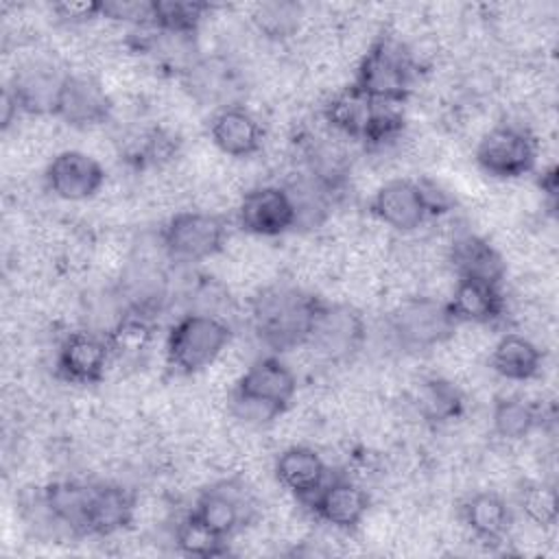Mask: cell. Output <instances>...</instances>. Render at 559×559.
<instances>
[{
  "label": "cell",
  "instance_id": "32",
  "mask_svg": "<svg viewBox=\"0 0 559 559\" xmlns=\"http://www.w3.org/2000/svg\"><path fill=\"white\" fill-rule=\"evenodd\" d=\"M520 507L524 515L537 526H552L559 513V500L552 485L531 483L520 493Z\"/></svg>",
  "mask_w": 559,
  "mask_h": 559
},
{
  "label": "cell",
  "instance_id": "15",
  "mask_svg": "<svg viewBox=\"0 0 559 559\" xmlns=\"http://www.w3.org/2000/svg\"><path fill=\"white\" fill-rule=\"evenodd\" d=\"M210 138L221 153L238 159L251 157L262 148V127L258 118L234 105L214 114L210 122Z\"/></svg>",
  "mask_w": 559,
  "mask_h": 559
},
{
  "label": "cell",
  "instance_id": "23",
  "mask_svg": "<svg viewBox=\"0 0 559 559\" xmlns=\"http://www.w3.org/2000/svg\"><path fill=\"white\" fill-rule=\"evenodd\" d=\"M489 362L498 376L507 380L524 382L539 373L542 352L531 338L522 334H504L496 343Z\"/></svg>",
  "mask_w": 559,
  "mask_h": 559
},
{
  "label": "cell",
  "instance_id": "33",
  "mask_svg": "<svg viewBox=\"0 0 559 559\" xmlns=\"http://www.w3.org/2000/svg\"><path fill=\"white\" fill-rule=\"evenodd\" d=\"M52 11L63 22L81 24V22L103 15V2H57V4H52Z\"/></svg>",
  "mask_w": 559,
  "mask_h": 559
},
{
  "label": "cell",
  "instance_id": "18",
  "mask_svg": "<svg viewBox=\"0 0 559 559\" xmlns=\"http://www.w3.org/2000/svg\"><path fill=\"white\" fill-rule=\"evenodd\" d=\"M450 262L459 280H480L498 286L507 271L502 255L476 234H461L454 238L450 247Z\"/></svg>",
  "mask_w": 559,
  "mask_h": 559
},
{
  "label": "cell",
  "instance_id": "26",
  "mask_svg": "<svg viewBox=\"0 0 559 559\" xmlns=\"http://www.w3.org/2000/svg\"><path fill=\"white\" fill-rule=\"evenodd\" d=\"M151 341H153V325L142 312H135V310L122 314L107 334L111 358H118L124 362L140 360L148 352Z\"/></svg>",
  "mask_w": 559,
  "mask_h": 559
},
{
  "label": "cell",
  "instance_id": "11",
  "mask_svg": "<svg viewBox=\"0 0 559 559\" xmlns=\"http://www.w3.org/2000/svg\"><path fill=\"white\" fill-rule=\"evenodd\" d=\"M111 98L105 87L85 74H66L55 100L52 116L70 127H94L109 118Z\"/></svg>",
  "mask_w": 559,
  "mask_h": 559
},
{
  "label": "cell",
  "instance_id": "8",
  "mask_svg": "<svg viewBox=\"0 0 559 559\" xmlns=\"http://www.w3.org/2000/svg\"><path fill=\"white\" fill-rule=\"evenodd\" d=\"M537 142L518 124H498L476 146V164L491 177L513 179L535 166Z\"/></svg>",
  "mask_w": 559,
  "mask_h": 559
},
{
  "label": "cell",
  "instance_id": "2",
  "mask_svg": "<svg viewBox=\"0 0 559 559\" xmlns=\"http://www.w3.org/2000/svg\"><path fill=\"white\" fill-rule=\"evenodd\" d=\"M295 391L293 369L277 356H264L240 376L231 395V411L245 424H266L286 411Z\"/></svg>",
  "mask_w": 559,
  "mask_h": 559
},
{
  "label": "cell",
  "instance_id": "1",
  "mask_svg": "<svg viewBox=\"0 0 559 559\" xmlns=\"http://www.w3.org/2000/svg\"><path fill=\"white\" fill-rule=\"evenodd\" d=\"M321 299L288 286L275 284L258 293L251 304V325L255 336L273 352H288L306 345L312 317Z\"/></svg>",
  "mask_w": 559,
  "mask_h": 559
},
{
  "label": "cell",
  "instance_id": "4",
  "mask_svg": "<svg viewBox=\"0 0 559 559\" xmlns=\"http://www.w3.org/2000/svg\"><path fill=\"white\" fill-rule=\"evenodd\" d=\"M231 338L229 325L214 314L188 312L168 332L166 358L177 373H197L210 367Z\"/></svg>",
  "mask_w": 559,
  "mask_h": 559
},
{
  "label": "cell",
  "instance_id": "31",
  "mask_svg": "<svg viewBox=\"0 0 559 559\" xmlns=\"http://www.w3.org/2000/svg\"><path fill=\"white\" fill-rule=\"evenodd\" d=\"M301 7L297 2H264L255 11V24L260 33L271 39H284L299 26Z\"/></svg>",
  "mask_w": 559,
  "mask_h": 559
},
{
  "label": "cell",
  "instance_id": "34",
  "mask_svg": "<svg viewBox=\"0 0 559 559\" xmlns=\"http://www.w3.org/2000/svg\"><path fill=\"white\" fill-rule=\"evenodd\" d=\"M20 114V105L13 98V94L4 87L2 92V129H9V124L13 122V118Z\"/></svg>",
  "mask_w": 559,
  "mask_h": 559
},
{
  "label": "cell",
  "instance_id": "29",
  "mask_svg": "<svg viewBox=\"0 0 559 559\" xmlns=\"http://www.w3.org/2000/svg\"><path fill=\"white\" fill-rule=\"evenodd\" d=\"M225 537L210 528L201 518L190 513L175 528V544L183 555L190 557H218L225 555Z\"/></svg>",
  "mask_w": 559,
  "mask_h": 559
},
{
  "label": "cell",
  "instance_id": "5",
  "mask_svg": "<svg viewBox=\"0 0 559 559\" xmlns=\"http://www.w3.org/2000/svg\"><path fill=\"white\" fill-rule=\"evenodd\" d=\"M391 334L404 349H430L445 343L456 321L448 308V301L432 297H411L402 301L391 319Z\"/></svg>",
  "mask_w": 559,
  "mask_h": 559
},
{
  "label": "cell",
  "instance_id": "10",
  "mask_svg": "<svg viewBox=\"0 0 559 559\" xmlns=\"http://www.w3.org/2000/svg\"><path fill=\"white\" fill-rule=\"evenodd\" d=\"M242 231L253 236H282L297 227V214L286 188L258 186L249 190L236 210Z\"/></svg>",
  "mask_w": 559,
  "mask_h": 559
},
{
  "label": "cell",
  "instance_id": "14",
  "mask_svg": "<svg viewBox=\"0 0 559 559\" xmlns=\"http://www.w3.org/2000/svg\"><path fill=\"white\" fill-rule=\"evenodd\" d=\"M312 511L325 524L338 531L356 528L369 511V496L352 480H325L323 487L308 500Z\"/></svg>",
  "mask_w": 559,
  "mask_h": 559
},
{
  "label": "cell",
  "instance_id": "6",
  "mask_svg": "<svg viewBox=\"0 0 559 559\" xmlns=\"http://www.w3.org/2000/svg\"><path fill=\"white\" fill-rule=\"evenodd\" d=\"M225 223L210 212L186 210L170 216L162 229V247L175 262H201L225 245Z\"/></svg>",
  "mask_w": 559,
  "mask_h": 559
},
{
  "label": "cell",
  "instance_id": "3",
  "mask_svg": "<svg viewBox=\"0 0 559 559\" xmlns=\"http://www.w3.org/2000/svg\"><path fill=\"white\" fill-rule=\"evenodd\" d=\"M415 79V61L408 48L391 35L376 39L358 63L354 87L376 103L402 105Z\"/></svg>",
  "mask_w": 559,
  "mask_h": 559
},
{
  "label": "cell",
  "instance_id": "9",
  "mask_svg": "<svg viewBox=\"0 0 559 559\" xmlns=\"http://www.w3.org/2000/svg\"><path fill=\"white\" fill-rule=\"evenodd\" d=\"M371 212L395 231H413L439 210L428 188L411 179H393L373 194Z\"/></svg>",
  "mask_w": 559,
  "mask_h": 559
},
{
  "label": "cell",
  "instance_id": "13",
  "mask_svg": "<svg viewBox=\"0 0 559 559\" xmlns=\"http://www.w3.org/2000/svg\"><path fill=\"white\" fill-rule=\"evenodd\" d=\"M50 192L66 201H85L105 183L103 166L83 151H61L46 166Z\"/></svg>",
  "mask_w": 559,
  "mask_h": 559
},
{
  "label": "cell",
  "instance_id": "7",
  "mask_svg": "<svg viewBox=\"0 0 559 559\" xmlns=\"http://www.w3.org/2000/svg\"><path fill=\"white\" fill-rule=\"evenodd\" d=\"M365 336V319L354 306L319 301L306 345H310L321 358L341 362L362 347Z\"/></svg>",
  "mask_w": 559,
  "mask_h": 559
},
{
  "label": "cell",
  "instance_id": "30",
  "mask_svg": "<svg viewBox=\"0 0 559 559\" xmlns=\"http://www.w3.org/2000/svg\"><path fill=\"white\" fill-rule=\"evenodd\" d=\"M537 411L518 397H504L498 400L491 413V424L496 435H500L502 439H524L526 435H531V430L537 426Z\"/></svg>",
  "mask_w": 559,
  "mask_h": 559
},
{
  "label": "cell",
  "instance_id": "16",
  "mask_svg": "<svg viewBox=\"0 0 559 559\" xmlns=\"http://www.w3.org/2000/svg\"><path fill=\"white\" fill-rule=\"evenodd\" d=\"M277 483L299 500H310L328 478V465L321 454L306 445H293L280 452L273 465Z\"/></svg>",
  "mask_w": 559,
  "mask_h": 559
},
{
  "label": "cell",
  "instance_id": "22",
  "mask_svg": "<svg viewBox=\"0 0 559 559\" xmlns=\"http://www.w3.org/2000/svg\"><path fill=\"white\" fill-rule=\"evenodd\" d=\"M63 76L55 74L52 68L37 63V66H31V68L22 70L20 74H15L13 85H9L7 90L17 100L20 111H24V114H52Z\"/></svg>",
  "mask_w": 559,
  "mask_h": 559
},
{
  "label": "cell",
  "instance_id": "17",
  "mask_svg": "<svg viewBox=\"0 0 559 559\" xmlns=\"http://www.w3.org/2000/svg\"><path fill=\"white\" fill-rule=\"evenodd\" d=\"M448 308L456 323H493L504 312V297L498 284L480 280H456Z\"/></svg>",
  "mask_w": 559,
  "mask_h": 559
},
{
  "label": "cell",
  "instance_id": "12",
  "mask_svg": "<svg viewBox=\"0 0 559 559\" xmlns=\"http://www.w3.org/2000/svg\"><path fill=\"white\" fill-rule=\"evenodd\" d=\"M111 349L96 332H72L57 352V373L72 384H96L105 378Z\"/></svg>",
  "mask_w": 559,
  "mask_h": 559
},
{
  "label": "cell",
  "instance_id": "27",
  "mask_svg": "<svg viewBox=\"0 0 559 559\" xmlns=\"http://www.w3.org/2000/svg\"><path fill=\"white\" fill-rule=\"evenodd\" d=\"M205 11H210L207 2L197 0H151V24L164 33L190 37Z\"/></svg>",
  "mask_w": 559,
  "mask_h": 559
},
{
  "label": "cell",
  "instance_id": "20",
  "mask_svg": "<svg viewBox=\"0 0 559 559\" xmlns=\"http://www.w3.org/2000/svg\"><path fill=\"white\" fill-rule=\"evenodd\" d=\"M192 513L201 518L218 535L229 539L245 524L247 498L240 489H234V485L223 483L212 489H205L199 496Z\"/></svg>",
  "mask_w": 559,
  "mask_h": 559
},
{
  "label": "cell",
  "instance_id": "28",
  "mask_svg": "<svg viewBox=\"0 0 559 559\" xmlns=\"http://www.w3.org/2000/svg\"><path fill=\"white\" fill-rule=\"evenodd\" d=\"M417 411L424 419L443 424L456 419L463 411L461 391L443 378H428L421 382L417 393Z\"/></svg>",
  "mask_w": 559,
  "mask_h": 559
},
{
  "label": "cell",
  "instance_id": "24",
  "mask_svg": "<svg viewBox=\"0 0 559 559\" xmlns=\"http://www.w3.org/2000/svg\"><path fill=\"white\" fill-rule=\"evenodd\" d=\"M463 520L483 542H500L511 526L509 504L493 491H478L463 504Z\"/></svg>",
  "mask_w": 559,
  "mask_h": 559
},
{
  "label": "cell",
  "instance_id": "19",
  "mask_svg": "<svg viewBox=\"0 0 559 559\" xmlns=\"http://www.w3.org/2000/svg\"><path fill=\"white\" fill-rule=\"evenodd\" d=\"M135 511L133 493L120 485L92 487L87 509L90 535H114L131 524Z\"/></svg>",
  "mask_w": 559,
  "mask_h": 559
},
{
  "label": "cell",
  "instance_id": "21",
  "mask_svg": "<svg viewBox=\"0 0 559 559\" xmlns=\"http://www.w3.org/2000/svg\"><path fill=\"white\" fill-rule=\"evenodd\" d=\"M378 103L360 94L354 85L345 87L325 105V120L332 129L354 140H367Z\"/></svg>",
  "mask_w": 559,
  "mask_h": 559
},
{
  "label": "cell",
  "instance_id": "25",
  "mask_svg": "<svg viewBox=\"0 0 559 559\" xmlns=\"http://www.w3.org/2000/svg\"><path fill=\"white\" fill-rule=\"evenodd\" d=\"M90 496H92L90 485L61 480L44 489V507L57 522L66 524L70 531L87 533Z\"/></svg>",
  "mask_w": 559,
  "mask_h": 559
}]
</instances>
